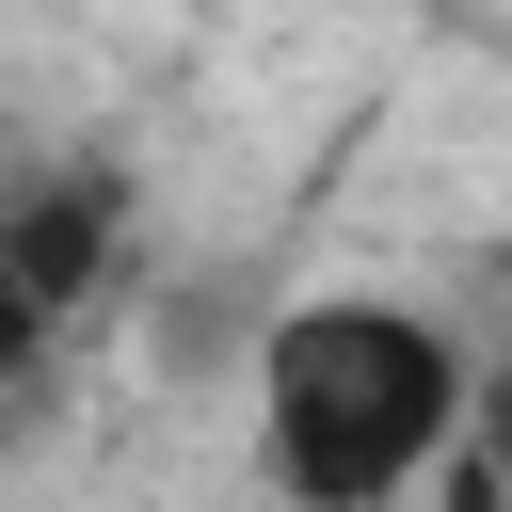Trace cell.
<instances>
[{
	"instance_id": "1",
	"label": "cell",
	"mask_w": 512,
	"mask_h": 512,
	"mask_svg": "<svg viewBox=\"0 0 512 512\" xmlns=\"http://www.w3.org/2000/svg\"><path fill=\"white\" fill-rule=\"evenodd\" d=\"M256 464L288 512H400L448 448H464V336L432 304H384V288H304L256 320Z\"/></svg>"
},
{
	"instance_id": "2",
	"label": "cell",
	"mask_w": 512,
	"mask_h": 512,
	"mask_svg": "<svg viewBox=\"0 0 512 512\" xmlns=\"http://www.w3.org/2000/svg\"><path fill=\"white\" fill-rule=\"evenodd\" d=\"M32 336H48V320H32V288H16V272H0V368H16V352H32Z\"/></svg>"
}]
</instances>
